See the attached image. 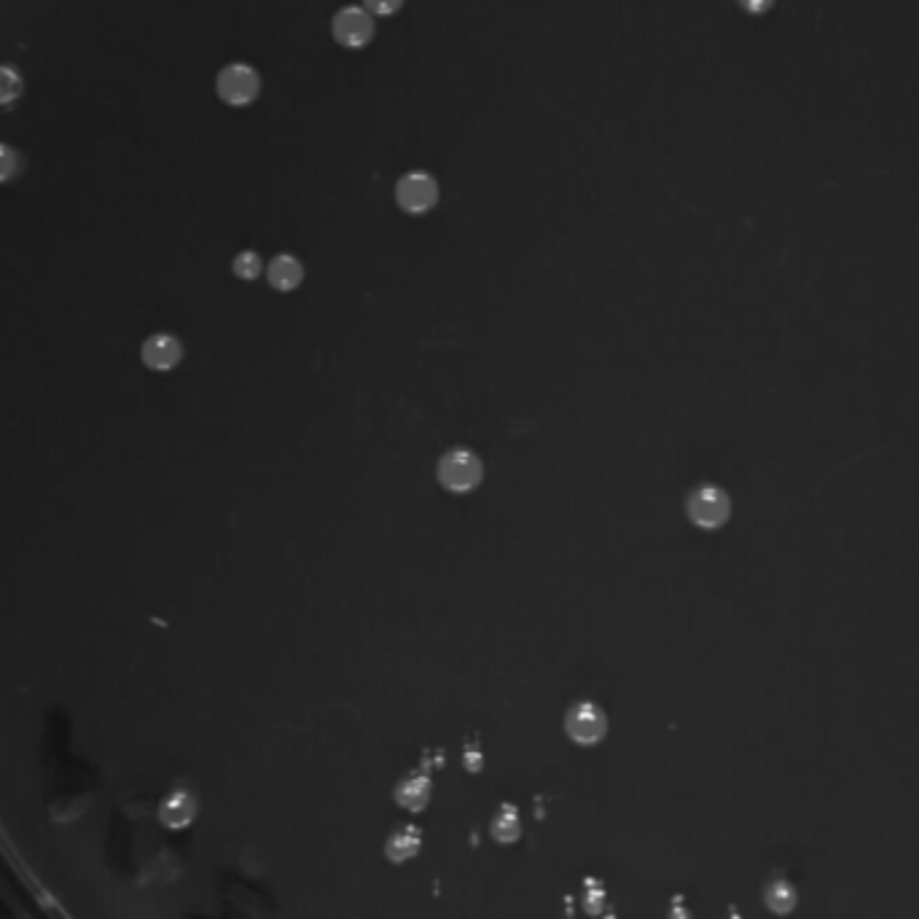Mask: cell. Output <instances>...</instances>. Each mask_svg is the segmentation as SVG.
Here are the masks:
<instances>
[{
    "label": "cell",
    "mask_w": 919,
    "mask_h": 919,
    "mask_svg": "<svg viewBox=\"0 0 919 919\" xmlns=\"http://www.w3.org/2000/svg\"><path fill=\"white\" fill-rule=\"evenodd\" d=\"M481 479H484V465L471 449H452L439 460V481L444 490L463 495L476 490Z\"/></svg>",
    "instance_id": "6da1fadb"
},
{
    "label": "cell",
    "mask_w": 919,
    "mask_h": 919,
    "mask_svg": "<svg viewBox=\"0 0 919 919\" xmlns=\"http://www.w3.org/2000/svg\"><path fill=\"white\" fill-rule=\"evenodd\" d=\"M215 92L232 108H245L261 92V76L245 62H232L215 76Z\"/></svg>",
    "instance_id": "7a4b0ae2"
},
{
    "label": "cell",
    "mask_w": 919,
    "mask_h": 919,
    "mask_svg": "<svg viewBox=\"0 0 919 919\" xmlns=\"http://www.w3.org/2000/svg\"><path fill=\"white\" fill-rule=\"evenodd\" d=\"M565 731L576 745L592 748L608 734V715L597 702H576L565 715Z\"/></svg>",
    "instance_id": "3957f363"
},
{
    "label": "cell",
    "mask_w": 919,
    "mask_h": 919,
    "mask_svg": "<svg viewBox=\"0 0 919 919\" xmlns=\"http://www.w3.org/2000/svg\"><path fill=\"white\" fill-rule=\"evenodd\" d=\"M731 500L721 487H699L688 498V519L702 530H718L729 522Z\"/></svg>",
    "instance_id": "277c9868"
},
{
    "label": "cell",
    "mask_w": 919,
    "mask_h": 919,
    "mask_svg": "<svg viewBox=\"0 0 919 919\" xmlns=\"http://www.w3.org/2000/svg\"><path fill=\"white\" fill-rule=\"evenodd\" d=\"M396 202L406 213H428L439 202V183L428 172H406L396 183Z\"/></svg>",
    "instance_id": "5b68a950"
},
{
    "label": "cell",
    "mask_w": 919,
    "mask_h": 919,
    "mask_svg": "<svg viewBox=\"0 0 919 919\" xmlns=\"http://www.w3.org/2000/svg\"><path fill=\"white\" fill-rule=\"evenodd\" d=\"M374 17L361 6H347V9L336 11L334 22H331V33L336 43L344 49H363L369 46L374 38Z\"/></svg>",
    "instance_id": "8992f818"
},
{
    "label": "cell",
    "mask_w": 919,
    "mask_h": 919,
    "mask_svg": "<svg viewBox=\"0 0 919 919\" xmlns=\"http://www.w3.org/2000/svg\"><path fill=\"white\" fill-rule=\"evenodd\" d=\"M430 796H433V774H430L428 766H420V769L406 774L393 791L396 804L404 807L406 812H422L430 804Z\"/></svg>",
    "instance_id": "52a82bcc"
},
{
    "label": "cell",
    "mask_w": 919,
    "mask_h": 919,
    "mask_svg": "<svg viewBox=\"0 0 919 919\" xmlns=\"http://www.w3.org/2000/svg\"><path fill=\"white\" fill-rule=\"evenodd\" d=\"M140 358L151 371H170L181 363L183 344L172 334H154L143 342Z\"/></svg>",
    "instance_id": "ba28073f"
},
{
    "label": "cell",
    "mask_w": 919,
    "mask_h": 919,
    "mask_svg": "<svg viewBox=\"0 0 919 919\" xmlns=\"http://www.w3.org/2000/svg\"><path fill=\"white\" fill-rule=\"evenodd\" d=\"M422 842H425V836H422V828L417 823L396 825L385 839V858L390 863H406V860L420 855Z\"/></svg>",
    "instance_id": "9c48e42d"
},
{
    "label": "cell",
    "mask_w": 919,
    "mask_h": 919,
    "mask_svg": "<svg viewBox=\"0 0 919 919\" xmlns=\"http://www.w3.org/2000/svg\"><path fill=\"white\" fill-rule=\"evenodd\" d=\"M490 836L498 844H514L522 836V812L511 801H503L490 820Z\"/></svg>",
    "instance_id": "30bf717a"
},
{
    "label": "cell",
    "mask_w": 919,
    "mask_h": 919,
    "mask_svg": "<svg viewBox=\"0 0 919 919\" xmlns=\"http://www.w3.org/2000/svg\"><path fill=\"white\" fill-rule=\"evenodd\" d=\"M267 277L272 288L277 291H293V288H299V283L304 280V267H301V261L296 256H288V253H280L277 258H272V264L267 269Z\"/></svg>",
    "instance_id": "8fae6325"
},
{
    "label": "cell",
    "mask_w": 919,
    "mask_h": 919,
    "mask_svg": "<svg viewBox=\"0 0 919 919\" xmlns=\"http://www.w3.org/2000/svg\"><path fill=\"white\" fill-rule=\"evenodd\" d=\"M194 812H197V804L191 799V793L178 791L164 801L162 820L170 825V828H183V825H189L191 820H194Z\"/></svg>",
    "instance_id": "7c38bea8"
},
{
    "label": "cell",
    "mask_w": 919,
    "mask_h": 919,
    "mask_svg": "<svg viewBox=\"0 0 919 919\" xmlns=\"http://www.w3.org/2000/svg\"><path fill=\"white\" fill-rule=\"evenodd\" d=\"M796 898H799V895H796V887L785 877L772 879V882L764 887V901L774 914H788L791 909H796Z\"/></svg>",
    "instance_id": "4fadbf2b"
},
{
    "label": "cell",
    "mask_w": 919,
    "mask_h": 919,
    "mask_svg": "<svg viewBox=\"0 0 919 919\" xmlns=\"http://www.w3.org/2000/svg\"><path fill=\"white\" fill-rule=\"evenodd\" d=\"M581 906H584L586 914H592V917H600L602 911H605V906H608V890H605V885H602V879H597V877L584 879Z\"/></svg>",
    "instance_id": "5bb4252c"
},
{
    "label": "cell",
    "mask_w": 919,
    "mask_h": 919,
    "mask_svg": "<svg viewBox=\"0 0 919 919\" xmlns=\"http://www.w3.org/2000/svg\"><path fill=\"white\" fill-rule=\"evenodd\" d=\"M234 275L242 277V280H256L261 272H264V261L258 256L256 250H242L240 256L234 258Z\"/></svg>",
    "instance_id": "9a60e30c"
},
{
    "label": "cell",
    "mask_w": 919,
    "mask_h": 919,
    "mask_svg": "<svg viewBox=\"0 0 919 919\" xmlns=\"http://www.w3.org/2000/svg\"><path fill=\"white\" fill-rule=\"evenodd\" d=\"M22 95V76L9 65H0V105L14 103Z\"/></svg>",
    "instance_id": "2e32d148"
},
{
    "label": "cell",
    "mask_w": 919,
    "mask_h": 919,
    "mask_svg": "<svg viewBox=\"0 0 919 919\" xmlns=\"http://www.w3.org/2000/svg\"><path fill=\"white\" fill-rule=\"evenodd\" d=\"M19 170V156L17 151L6 143H0V183H6L9 178H14Z\"/></svg>",
    "instance_id": "e0dca14e"
},
{
    "label": "cell",
    "mask_w": 919,
    "mask_h": 919,
    "mask_svg": "<svg viewBox=\"0 0 919 919\" xmlns=\"http://www.w3.org/2000/svg\"><path fill=\"white\" fill-rule=\"evenodd\" d=\"M404 6V0H363V9L369 11L371 17H387V14H396Z\"/></svg>",
    "instance_id": "ac0fdd59"
},
{
    "label": "cell",
    "mask_w": 919,
    "mask_h": 919,
    "mask_svg": "<svg viewBox=\"0 0 919 919\" xmlns=\"http://www.w3.org/2000/svg\"><path fill=\"white\" fill-rule=\"evenodd\" d=\"M667 919H691V909H688V903L683 895H675L670 901V911H667Z\"/></svg>",
    "instance_id": "d6986e66"
},
{
    "label": "cell",
    "mask_w": 919,
    "mask_h": 919,
    "mask_svg": "<svg viewBox=\"0 0 919 919\" xmlns=\"http://www.w3.org/2000/svg\"><path fill=\"white\" fill-rule=\"evenodd\" d=\"M777 0H739V6L748 11V14H766L774 9Z\"/></svg>",
    "instance_id": "ffe728a7"
},
{
    "label": "cell",
    "mask_w": 919,
    "mask_h": 919,
    "mask_svg": "<svg viewBox=\"0 0 919 919\" xmlns=\"http://www.w3.org/2000/svg\"><path fill=\"white\" fill-rule=\"evenodd\" d=\"M481 764H484L481 753H476V748H468V753H465V766H468V772H479Z\"/></svg>",
    "instance_id": "44dd1931"
}]
</instances>
